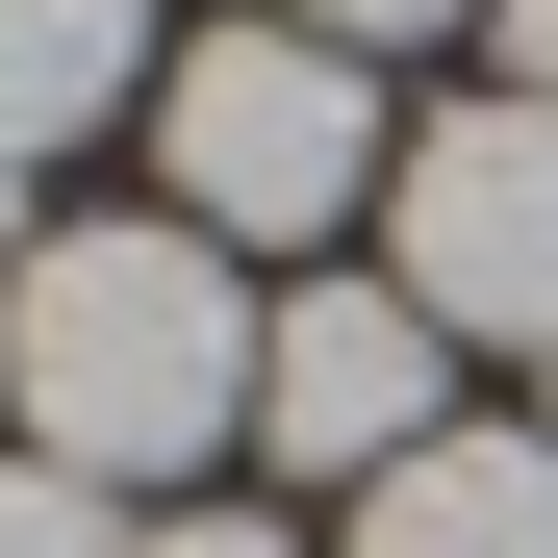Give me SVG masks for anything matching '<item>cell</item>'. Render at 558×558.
Masks as SVG:
<instances>
[{
  "mask_svg": "<svg viewBox=\"0 0 558 558\" xmlns=\"http://www.w3.org/2000/svg\"><path fill=\"white\" fill-rule=\"evenodd\" d=\"M0 432L51 457V483H178V457L254 432V305L204 229H51L0 279Z\"/></svg>",
  "mask_w": 558,
  "mask_h": 558,
  "instance_id": "cell-1",
  "label": "cell"
},
{
  "mask_svg": "<svg viewBox=\"0 0 558 558\" xmlns=\"http://www.w3.org/2000/svg\"><path fill=\"white\" fill-rule=\"evenodd\" d=\"M153 153H178V229H204V254H305L330 204H381V178H407L330 26H204V51L153 76Z\"/></svg>",
  "mask_w": 558,
  "mask_h": 558,
  "instance_id": "cell-2",
  "label": "cell"
},
{
  "mask_svg": "<svg viewBox=\"0 0 558 558\" xmlns=\"http://www.w3.org/2000/svg\"><path fill=\"white\" fill-rule=\"evenodd\" d=\"M381 229H407V305L457 330V355H558V102H457V128H407V178H381Z\"/></svg>",
  "mask_w": 558,
  "mask_h": 558,
  "instance_id": "cell-3",
  "label": "cell"
},
{
  "mask_svg": "<svg viewBox=\"0 0 558 558\" xmlns=\"http://www.w3.org/2000/svg\"><path fill=\"white\" fill-rule=\"evenodd\" d=\"M432 355H457V330L407 305V279H305V305L254 330V432H279V483H407V457L457 432Z\"/></svg>",
  "mask_w": 558,
  "mask_h": 558,
  "instance_id": "cell-4",
  "label": "cell"
},
{
  "mask_svg": "<svg viewBox=\"0 0 558 558\" xmlns=\"http://www.w3.org/2000/svg\"><path fill=\"white\" fill-rule=\"evenodd\" d=\"M355 558H558V432H432L407 483H355Z\"/></svg>",
  "mask_w": 558,
  "mask_h": 558,
  "instance_id": "cell-5",
  "label": "cell"
},
{
  "mask_svg": "<svg viewBox=\"0 0 558 558\" xmlns=\"http://www.w3.org/2000/svg\"><path fill=\"white\" fill-rule=\"evenodd\" d=\"M153 0H0V153H76L102 102H153Z\"/></svg>",
  "mask_w": 558,
  "mask_h": 558,
  "instance_id": "cell-6",
  "label": "cell"
},
{
  "mask_svg": "<svg viewBox=\"0 0 558 558\" xmlns=\"http://www.w3.org/2000/svg\"><path fill=\"white\" fill-rule=\"evenodd\" d=\"M0 558H128V508H102V483H51V457H0Z\"/></svg>",
  "mask_w": 558,
  "mask_h": 558,
  "instance_id": "cell-7",
  "label": "cell"
},
{
  "mask_svg": "<svg viewBox=\"0 0 558 558\" xmlns=\"http://www.w3.org/2000/svg\"><path fill=\"white\" fill-rule=\"evenodd\" d=\"M128 558H279V508H153Z\"/></svg>",
  "mask_w": 558,
  "mask_h": 558,
  "instance_id": "cell-8",
  "label": "cell"
},
{
  "mask_svg": "<svg viewBox=\"0 0 558 558\" xmlns=\"http://www.w3.org/2000/svg\"><path fill=\"white\" fill-rule=\"evenodd\" d=\"M305 26H330V51H381V26H483V0H305Z\"/></svg>",
  "mask_w": 558,
  "mask_h": 558,
  "instance_id": "cell-9",
  "label": "cell"
},
{
  "mask_svg": "<svg viewBox=\"0 0 558 558\" xmlns=\"http://www.w3.org/2000/svg\"><path fill=\"white\" fill-rule=\"evenodd\" d=\"M483 26H508V102H558V0H483Z\"/></svg>",
  "mask_w": 558,
  "mask_h": 558,
  "instance_id": "cell-10",
  "label": "cell"
},
{
  "mask_svg": "<svg viewBox=\"0 0 558 558\" xmlns=\"http://www.w3.org/2000/svg\"><path fill=\"white\" fill-rule=\"evenodd\" d=\"M26 254H51V229H26V153H0V279H26Z\"/></svg>",
  "mask_w": 558,
  "mask_h": 558,
  "instance_id": "cell-11",
  "label": "cell"
}]
</instances>
